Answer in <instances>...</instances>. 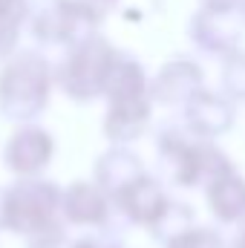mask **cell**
Returning a JSON list of instances; mask_svg holds the SVG:
<instances>
[{
	"label": "cell",
	"instance_id": "cell-4",
	"mask_svg": "<svg viewBox=\"0 0 245 248\" xmlns=\"http://www.w3.org/2000/svg\"><path fill=\"white\" fill-rule=\"evenodd\" d=\"M52 153V141L44 130L38 127H23L12 141H9V150H6V162L9 168H15L17 173H35L46 165Z\"/></svg>",
	"mask_w": 245,
	"mask_h": 248
},
{
	"label": "cell",
	"instance_id": "cell-10",
	"mask_svg": "<svg viewBox=\"0 0 245 248\" xmlns=\"http://www.w3.org/2000/svg\"><path fill=\"white\" fill-rule=\"evenodd\" d=\"M72 248H119V243H113L107 237H84V240H78Z\"/></svg>",
	"mask_w": 245,
	"mask_h": 248
},
{
	"label": "cell",
	"instance_id": "cell-7",
	"mask_svg": "<svg viewBox=\"0 0 245 248\" xmlns=\"http://www.w3.org/2000/svg\"><path fill=\"white\" fill-rule=\"evenodd\" d=\"M138 159H133L127 150H113L98 162V179L113 196H119L124 187H130L138 179Z\"/></svg>",
	"mask_w": 245,
	"mask_h": 248
},
{
	"label": "cell",
	"instance_id": "cell-9",
	"mask_svg": "<svg viewBox=\"0 0 245 248\" xmlns=\"http://www.w3.org/2000/svg\"><path fill=\"white\" fill-rule=\"evenodd\" d=\"M170 248H222V246H219L216 234H211V231H193V234L176 237V243Z\"/></svg>",
	"mask_w": 245,
	"mask_h": 248
},
{
	"label": "cell",
	"instance_id": "cell-5",
	"mask_svg": "<svg viewBox=\"0 0 245 248\" xmlns=\"http://www.w3.org/2000/svg\"><path fill=\"white\" fill-rule=\"evenodd\" d=\"M116 199H119V205L124 211L133 219H138V222H153V219H159L165 214L162 187L156 185L153 179H147V176H138L130 187H124Z\"/></svg>",
	"mask_w": 245,
	"mask_h": 248
},
{
	"label": "cell",
	"instance_id": "cell-6",
	"mask_svg": "<svg viewBox=\"0 0 245 248\" xmlns=\"http://www.w3.org/2000/svg\"><path fill=\"white\" fill-rule=\"evenodd\" d=\"M63 211L72 222H104L107 217V199L98 187L87 185V182H78L66 190L63 196Z\"/></svg>",
	"mask_w": 245,
	"mask_h": 248
},
{
	"label": "cell",
	"instance_id": "cell-8",
	"mask_svg": "<svg viewBox=\"0 0 245 248\" xmlns=\"http://www.w3.org/2000/svg\"><path fill=\"white\" fill-rule=\"evenodd\" d=\"M20 17H23V0H0V55L12 49Z\"/></svg>",
	"mask_w": 245,
	"mask_h": 248
},
{
	"label": "cell",
	"instance_id": "cell-1",
	"mask_svg": "<svg viewBox=\"0 0 245 248\" xmlns=\"http://www.w3.org/2000/svg\"><path fill=\"white\" fill-rule=\"evenodd\" d=\"M49 72L44 58L23 52L9 63L0 75V110L9 119L26 122L38 116L46 104Z\"/></svg>",
	"mask_w": 245,
	"mask_h": 248
},
{
	"label": "cell",
	"instance_id": "cell-11",
	"mask_svg": "<svg viewBox=\"0 0 245 248\" xmlns=\"http://www.w3.org/2000/svg\"><path fill=\"white\" fill-rule=\"evenodd\" d=\"M104 3H110V0H104Z\"/></svg>",
	"mask_w": 245,
	"mask_h": 248
},
{
	"label": "cell",
	"instance_id": "cell-2",
	"mask_svg": "<svg viewBox=\"0 0 245 248\" xmlns=\"http://www.w3.org/2000/svg\"><path fill=\"white\" fill-rule=\"evenodd\" d=\"M55 208H58V187L49 182L26 179L3 193L0 222L9 225L12 231L38 237L55 225Z\"/></svg>",
	"mask_w": 245,
	"mask_h": 248
},
{
	"label": "cell",
	"instance_id": "cell-3",
	"mask_svg": "<svg viewBox=\"0 0 245 248\" xmlns=\"http://www.w3.org/2000/svg\"><path fill=\"white\" fill-rule=\"evenodd\" d=\"M113 61H116L113 49L104 41H98V38H92L90 44L72 49L69 61L63 63L61 69L63 90L72 98H92V95H98L107 87Z\"/></svg>",
	"mask_w": 245,
	"mask_h": 248
}]
</instances>
